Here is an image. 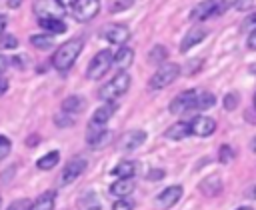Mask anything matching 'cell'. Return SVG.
<instances>
[{"label": "cell", "mask_w": 256, "mask_h": 210, "mask_svg": "<svg viewBox=\"0 0 256 210\" xmlns=\"http://www.w3.org/2000/svg\"><path fill=\"white\" fill-rule=\"evenodd\" d=\"M82 46H84V44H82L80 38H72V40L64 42V44L58 46V50L54 52V56H52V66H54L58 72H68V70L74 66L76 58L80 56Z\"/></svg>", "instance_id": "obj_1"}, {"label": "cell", "mask_w": 256, "mask_h": 210, "mask_svg": "<svg viewBox=\"0 0 256 210\" xmlns=\"http://www.w3.org/2000/svg\"><path fill=\"white\" fill-rule=\"evenodd\" d=\"M130 88V74H126L124 70H120L110 82H106L100 92H98V98L104 100V102H114L118 96L126 94V90Z\"/></svg>", "instance_id": "obj_2"}, {"label": "cell", "mask_w": 256, "mask_h": 210, "mask_svg": "<svg viewBox=\"0 0 256 210\" xmlns=\"http://www.w3.org/2000/svg\"><path fill=\"white\" fill-rule=\"evenodd\" d=\"M180 74V66L174 64V62H168V64H160L158 70L152 74L150 82H148V88L150 90H162L166 86H170Z\"/></svg>", "instance_id": "obj_3"}, {"label": "cell", "mask_w": 256, "mask_h": 210, "mask_svg": "<svg viewBox=\"0 0 256 210\" xmlns=\"http://www.w3.org/2000/svg\"><path fill=\"white\" fill-rule=\"evenodd\" d=\"M112 64H114V54H112V50H100V52H96V56L90 60V64H88V68H86V76H88L90 80H98V78H102V76L112 68Z\"/></svg>", "instance_id": "obj_4"}, {"label": "cell", "mask_w": 256, "mask_h": 210, "mask_svg": "<svg viewBox=\"0 0 256 210\" xmlns=\"http://www.w3.org/2000/svg\"><path fill=\"white\" fill-rule=\"evenodd\" d=\"M226 10V4L222 0H206V2H200L192 12H190V18L192 20H208L212 16H218Z\"/></svg>", "instance_id": "obj_5"}, {"label": "cell", "mask_w": 256, "mask_h": 210, "mask_svg": "<svg viewBox=\"0 0 256 210\" xmlns=\"http://www.w3.org/2000/svg\"><path fill=\"white\" fill-rule=\"evenodd\" d=\"M100 10V0H78L72 8V16L78 22H88L92 20Z\"/></svg>", "instance_id": "obj_6"}, {"label": "cell", "mask_w": 256, "mask_h": 210, "mask_svg": "<svg viewBox=\"0 0 256 210\" xmlns=\"http://www.w3.org/2000/svg\"><path fill=\"white\" fill-rule=\"evenodd\" d=\"M196 94H198V90H194V88L176 94V96L170 100L168 110H170L172 114H182V112L192 110V104H194V100H196Z\"/></svg>", "instance_id": "obj_7"}, {"label": "cell", "mask_w": 256, "mask_h": 210, "mask_svg": "<svg viewBox=\"0 0 256 210\" xmlns=\"http://www.w3.org/2000/svg\"><path fill=\"white\" fill-rule=\"evenodd\" d=\"M84 170H86V158H72V160L64 166V170H62V174H60V184H62V186L72 184Z\"/></svg>", "instance_id": "obj_8"}, {"label": "cell", "mask_w": 256, "mask_h": 210, "mask_svg": "<svg viewBox=\"0 0 256 210\" xmlns=\"http://www.w3.org/2000/svg\"><path fill=\"white\" fill-rule=\"evenodd\" d=\"M188 124H190V134L200 136V138L210 136L216 130V122L212 118H208V116H196V118L188 120Z\"/></svg>", "instance_id": "obj_9"}, {"label": "cell", "mask_w": 256, "mask_h": 210, "mask_svg": "<svg viewBox=\"0 0 256 210\" xmlns=\"http://www.w3.org/2000/svg\"><path fill=\"white\" fill-rule=\"evenodd\" d=\"M182 198V186H168V188H164L158 196H156V206L160 208V210H168V208H172L178 200Z\"/></svg>", "instance_id": "obj_10"}, {"label": "cell", "mask_w": 256, "mask_h": 210, "mask_svg": "<svg viewBox=\"0 0 256 210\" xmlns=\"http://www.w3.org/2000/svg\"><path fill=\"white\" fill-rule=\"evenodd\" d=\"M128 36H130V30L122 24H110L102 30V38L110 44H124L128 40Z\"/></svg>", "instance_id": "obj_11"}, {"label": "cell", "mask_w": 256, "mask_h": 210, "mask_svg": "<svg viewBox=\"0 0 256 210\" xmlns=\"http://www.w3.org/2000/svg\"><path fill=\"white\" fill-rule=\"evenodd\" d=\"M116 112V104L114 102H104L100 108H96V112L92 114L90 118V124L88 126H94V128H104L106 122L112 118V114Z\"/></svg>", "instance_id": "obj_12"}, {"label": "cell", "mask_w": 256, "mask_h": 210, "mask_svg": "<svg viewBox=\"0 0 256 210\" xmlns=\"http://www.w3.org/2000/svg\"><path fill=\"white\" fill-rule=\"evenodd\" d=\"M204 36H206V28H202V26H192V28L186 32V36L182 38L180 50H182V52H188L192 46L200 44V42L204 40Z\"/></svg>", "instance_id": "obj_13"}, {"label": "cell", "mask_w": 256, "mask_h": 210, "mask_svg": "<svg viewBox=\"0 0 256 210\" xmlns=\"http://www.w3.org/2000/svg\"><path fill=\"white\" fill-rule=\"evenodd\" d=\"M110 138V132L106 128H94V126H88V132H86V142L88 146L92 148H100L108 142Z\"/></svg>", "instance_id": "obj_14"}, {"label": "cell", "mask_w": 256, "mask_h": 210, "mask_svg": "<svg viewBox=\"0 0 256 210\" xmlns=\"http://www.w3.org/2000/svg\"><path fill=\"white\" fill-rule=\"evenodd\" d=\"M34 10L38 14V18H58V12H60V6L58 2L54 0H38L34 4Z\"/></svg>", "instance_id": "obj_15"}, {"label": "cell", "mask_w": 256, "mask_h": 210, "mask_svg": "<svg viewBox=\"0 0 256 210\" xmlns=\"http://www.w3.org/2000/svg\"><path fill=\"white\" fill-rule=\"evenodd\" d=\"M132 192H134V180L132 178H118L110 186V194L112 196H118V198H126Z\"/></svg>", "instance_id": "obj_16"}, {"label": "cell", "mask_w": 256, "mask_h": 210, "mask_svg": "<svg viewBox=\"0 0 256 210\" xmlns=\"http://www.w3.org/2000/svg\"><path fill=\"white\" fill-rule=\"evenodd\" d=\"M54 204H56V192L46 190L30 204V210H54Z\"/></svg>", "instance_id": "obj_17"}, {"label": "cell", "mask_w": 256, "mask_h": 210, "mask_svg": "<svg viewBox=\"0 0 256 210\" xmlns=\"http://www.w3.org/2000/svg\"><path fill=\"white\" fill-rule=\"evenodd\" d=\"M38 24L48 32V34H64L66 32V22L60 18H38Z\"/></svg>", "instance_id": "obj_18"}, {"label": "cell", "mask_w": 256, "mask_h": 210, "mask_svg": "<svg viewBox=\"0 0 256 210\" xmlns=\"http://www.w3.org/2000/svg\"><path fill=\"white\" fill-rule=\"evenodd\" d=\"M144 140H146V132H144V130H132V132H128V134L124 136L122 148H124V150H136L138 146L144 144Z\"/></svg>", "instance_id": "obj_19"}, {"label": "cell", "mask_w": 256, "mask_h": 210, "mask_svg": "<svg viewBox=\"0 0 256 210\" xmlns=\"http://www.w3.org/2000/svg\"><path fill=\"white\" fill-rule=\"evenodd\" d=\"M136 170H138V164L134 160H122L112 168V174L116 178H132L136 174Z\"/></svg>", "instance_id": "obj_20"}, {"label": "cell", "mask_w": 256, "mask_h": 210, "mask_svg": "<svg viewBox=\"0 0 256 210\" xmlns=\"http://www.w3.org/2000/svg\"><path fill=\"white\" fill-rule=\"evenodd\" d=\"M220 190H222V180L216 174L208 176L206 180L200 182V192L206 194V196H216V194H220Z\"/></svg>", "instance_id": "obj_21"}, {"label": "cell", "mask_w": 256, "mask_h": 210, "mask_svg": "<svg viewBox=\"0 0 256 210\" xmlns=\"http://www.w3.org/2000/svg\"><path fill=\"white\" fill-rule=\"evenodd\" d=\"M188 134H190V124L188 122H176L170 128H166V132H164V136L170 138V140H182Z\"/></svg>", "instance_id": "obj_22"}, {"label": "cell", "mask_w": 256, "mask_h": 210, "mask_svg": "<svg viewBox=\"0 0 256 210\" xmlns=\"http://www.w3.org/2000/svg\"><path fill=\"white\" fill-rule=\"evenodd\" d=\"M132 60H134V50L128 48V46H122V48L114 54V66H118L120 70L128 68V66L132 64Z\"/></svg>", "instance_id": "obj_23"}, {"label": "cell", "mask_w": 256, "mask_h": 210, "mask_svg": "<svg viewBox=\"0 0 256 210\" xmlns=\"http://www.w3.org/2000/svg\"><path fill=\"white\" fill-rule=\"evenodd\" d=\"M84 106H86V100L80 98V96H68V98H64V102H62V110H64L66 114H78V112L84 110Z\"/></svg>", "instance_id": "obj_24"}, {"label": "cell", "mask_w": 256, "mask_h": 210, "mask_svg": "<svg viewBox=\"0 0 256 210\" xmlns=\"http://www.w3.org/2000/svg\"><path fill=\"white\" fill-rule=\"evenodd\" d=\"M58 162H60V152L52 150V152H48V154H44L42 158L36 160V168L38 170H52Z\"/></svg>", "instance_id": "obj_25"}, {"label": "cell", "mask_w": 256, "mask_h": 210, "mask_svg": "<svg viewBox=\"0 0 256 210\" xmlns=\"http://www.w3.org/2000/svg\"><path fill=\"white\" fill-rule=\"evenodd\" d=\"M216 102V96L212 92H198L196 94V100L192 104V110H206V108H212Z\"/></svg>", "instance_id": "obj_26"}, {"label": "cell", "mask_w": 256, "mask_h": 210, "mask_svg": "<svg viewBox=\"0 0 256 210\" xmlns=\"http://www.w3.org/2000/svg\"><path fill=\"white\" fill-rule=\"evenodd\" d=\"M30 44L38 50H48V48L54 46V38H52V34H32Z\"/></svg>", "instance_id": "obj_27"}, {"label": "cell", "mask_w": 256, "mask_h": 210, "mask_svg": "<svg viewBox=\"0 0 256 210\" xmlns=\"http://www.w3.org/2000/svg\"><path fill=\"white\" fill-rule=\"evenodd\" d=\"M166 58H168V50H166L164 46H160V44H156V46L148 52V62H150V64H158V66H160Z\"/></svg>", "instance_id": "obj_28"}, {"label": "cell", "mask_w": 256, "mask_h": 210, "mask_svg": "<svg viewBox=\"0 0 256 210\" xmlns=\"http://www.w3.org/2000/svg\"><path fill=\"white\" fill-rule=\"evenodd\" d=\"M18 46V38L12 34H0V48L2 50H14Z\"/></svg>", "instance_id": "obj_29"}, {"label": "cell", "mask_w": 256, "mask_h": 210, "mask_svg": "<svg viewBox=\"0 0 256 210\" xmlns=\"http://www.w3.org/2000/svg\"><path fill=\"white\" fill-rule=\"evenodd\" d=\"M222 102H224V108H226V110H234V108L240 104V94H238V92H228Z\"/></svg>", "instance_id": "obj_30"}, {"label": "cell", "mask_w": 256, "mask_h": 210, "mask_svg": "<svg viewBox=\"0 0 256 210\" xmlns=\"http://www.w3.org/2000/svg\"><path fill=\"white\" fill-rule=\"evenodd\" d=\"M10 150H12V142H10V138L0 134V160H4V158L10 154Z\"/></svg>", "instance_id": "obj_31"}, {"label": "cell", "mask_w": 256, "mask_h": 210, "mask_svg": "<svg viewBox=\"0 0 256 210\" xmlns=\"http://www.w3.org/2000/svg\"><path fill=\"white\" fill-rule=\"evenodd\" d=\"M132 6V0H114L110 4V12H122V10H128Z\"/></svg>", "instance_id": "obj_32"}, {"label": "cell", "mask_w": 256, "mask_h": 210, "mask_svg": "<svg viewBox=\"0 0 256 210\" xmlns=\"http://www.w3.org/2000/svg\"><path fill=\"white\" fill-rule=\"evenodd\" d=\"M6 210H30V200H28V198H18V200H14Z\"/></svg>", "instance_id": "obj_33"}, {"label": "cell", "mask_w": 256, "mask_h": 210, "mask_svg": "<svg viewBox=\"0 0 256 210\" xmlns=\"http://www.w3.org/2000/svg\"><path fill=\"white\" fill-rule=\"evenodd\" d=\"M82 208H84V210H100L98 198H94L92 194H90V196H86V198L82 200Z\"/></svg>", "instance_id": "obj_34"}, {"label": "cell", "mask_w": 256, "mask_h": 210, "mask_svg": "<svg viewBox=\"0 0 256 210\" xmlns=\"http://www.w3.org/2000/svg\"><path fill=\"white\" fill-rule=\"evenodd\" d=\"M112 210H134V202L130 198H120L118 202H114Z\"/></svg>", "instance_id": "obj_35"}, {"label": "cell", "mask_w": 256, "mask_h": 210, "mask_svg": "<svg viewBox=\"0 0 256 210\" xmlns=\"http://www.w3.org/2000/svg\"><path fill=\"white\" fill-rule=\"evenodd\" d=\"M232 158H234L232 148H230V146H226V144H224V146H220V162H222V164H228Z\"/></svg>", "instance_id": "obj_36"}, {"label": "cell", "mask_w": 256, "mask_h": 210, "mask_svg": "<svg viewBox=\"0 0 256 210\" xmlns=\"http://www.w3.org/2000/svg\"><path fill=\"white\" fill-rule=\"evenodd\" d=\"M242 30H250V32L256 30V12H252V14L242 22Z\"/></svg>", "instance_id": "obj_37"}, {"label": "cell", "mask_w": 256, "mask_h": 210, "mask_svg": "<svg viewBox=\"0 0 256 210\" xmlns=\"http://www.w3.org/2000/svg\"><path fill=\"white\" fill-rule=\"evenodd\" d=\"M148 180H160V178H164V170H158V168H152L150 172H148V176H146Z\"/></svg>", "instance_id": "obj_38"}, {"label": "cell", "mask_w": 256, "mask_h": 210, "mask_svg": "<svg viewBox=\"0 0 256 210\" xmlns=\"http://www.w3.org/2000/svg\"><path fill=\"white\" fill-rule=\"evenodd\" d=\"M56 2H58L60 8H74V4H76L78 0H56Z\"/></svg>", "instance_id": "obj_39"}, {"label": "cell", "mask_w": 256, "mask_h": 210, "mask_svg": "<svg viewBox=\"0 0 256 210\" xmlns=\"http://www.w3.org/2000/svg\"><path fill=\"white\" fill-rule=\"evenodd\" d=\"M248 48H250V50H256V30L248 36Z\"/></svg>", "instance_id": "obj_40"}, {"label": "cell", "mask_w": 256, "mask_h": 210, "mask_svg": "<svg viewBox=\"0 0 256 210\" xmlns=\"http://www.w3.org/2000/svg\"><path fill=\"white\" fill-rule=\"evenodd\" d=\"M6 68H8V58L0 54V76L4 74V70H6Z\"/></svg>", "instance_id": "obj_41"}, {"label": "cell", "mask_w": 256, "mask_h": 210, "mask_svg": "<svg viewBox=\"0 0 256 210\" xmlns=\"http://www.w3.org/2000/svg\"><path fill=\"white\" fill-rule=\"evenodd\" d=\"M6 90H8V80L0 76V96H2V94H4Z\"/></svg>", "instance_id": "obj_42"}, {"label": "cell", "mask_w": 256, "mask_h": 210, "mask_svg": "<svg viewBox=\"0 0 256 210\" xmlns=\"http://www.w3.org/2000/svg\"><path fill=\"white\" fill-rule=\"evenodd\" d=\"M6 22H8V18L4 16V14H0V34L4 32V28H6Z\"/></svg>", "instance_id": "obj_43"}, {"label": "cell", "mask_w": 256, "mask_h": 210, "mask_svg": "<svg viewBox=\"0 0 256 210\" xmlns=\"http://www.w3.org/2000/svg\"><path fill=\"white\" fill-rule=\"evenodd\" d=\"M246 196H248V198H256V184H254V186H252V188L246 192Z\"/></svg>", "instance_id": "obj_44"}, {"label": "cell", "mask_w": 256, "mask_h": 210, "mask_svg": "<svg viewBox=\"0 0 256 210\" xmlns=\"http://www.w3.org/2000/svg\"><path fill=\"white\" fill-rule=\"evenodd\" d=\"M18 2H20V0H10V6H16Z\"/></svg>", "instance_id": "obj_45"}, {"label": "cell", "mask_w": 256, "mask_h": 210, "mask_svg": "<svg viewBox=\"0 0 256 210\" xmlns=\"http://www.w3.org/2000/svg\"><path fill=\"white\" fill-rule=\"evenodd\" d=\"M252 150H254V152H256V138H254V140H252Z\"/></svg>", "instance_id": "obj_46"}, {"label": "cell", "mask_w": 256, "mask_h": 210, "mask_svg": "<svg viewBox=\"0 0 256 210\" xmlns=\"http://www.w3.org/2000/svg\"><path fill=\"white\" fill-rule=\"evenodd\" d=\"M238 210H252V208H248V206H242V208H238Z\"/></svg>", "instance_id": "obj_47"}, {"label": "cell", "mask_w": 256, "mask_h": 210, "mask_svg": "<svg viewBox=\"0 0 256 210\" xmlns=\"http://www.w3.org/2000/svg\"><path fill=\"white\" fill-rule=\"evenodd\" d=\"M254 108H256V94H254Z\"/></svg>", "instance_id": "obj_48"}, {"label": "cell", "mask_w": 256, "mask_h": 210, "mask_svg": "<svg viewBox=\"0 0 256 210\" xmlns=\"http://www.w3.org/2000/svg\"><path fill=\"white\" fill-rule=\"evenodd\" d=\"M0 206H2V198H0Z\"/></svg>", "instance_id": "obj_49"}]
</instances>
